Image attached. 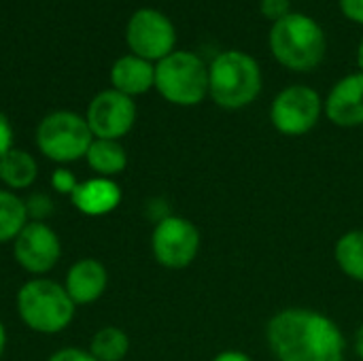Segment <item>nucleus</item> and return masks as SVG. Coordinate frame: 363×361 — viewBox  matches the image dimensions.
<instances>
[{
    "instance_id": "obj_1",
    "label": "nucleus",
    "mask_w": 363,
    "mask_h": 361,
    "mask_svg": "<svg viewBox=\"0 0 363 361\" xmlns=\"http://www.w3.org/2000/svg\"><path fill=\"white\" fill-rule=\"evenodd\" d=\"M268 347L277 361H345V334L328 315L291 306L266 326Z\"/></svg>"
},
{
    "instance_id": "obj_2",
    "label": "nucleus",
    "mask_w": 363,
    "mask_h": 361,
    "mask_svg": "<svg viewBox=\"0 0 363 361\" xmlns=\"http://www.w3.org/2000/svg\"><path fill=\"white\" fill-rule=\"evenodd\" d=\"M272 57L287 70L311 72L328 53V36L317 19L304 13H289L272 23L268 34Z\"/></svg>"
},
{
    "instance_id": "obj_3",
    "label": "nucleus",
    "mask_w": 363,
    "mask_h": 361,
    "mask_svg": "<svg viewBox=\"0 0 363 361\" xmlns=\"http://www.w3.org/2000/svg\"><path fill=\"white\" fill-rule=\"evenodd\" d=\"M264 87L259 62L240 49H228L215 55L208 66V96L225 111L251 106Z\"/></svg>"
},
{
    "instance_id": "obj_4",
    "label": "nucleus",
    "mask_w": 363,
    "mask_h": 361,
    "mask_svg": "<svg viewBox=\"0 0 363 361\" xmlns=\"http://www.w3.org/2000/svg\"><path fill=\"white\" fill-rule=\"evenodd\" d=\"M17 313L23 326L36 334H60L72 319L77 304L70 300L64 285L34 277L23 283L17 291Z\"/></svg>"
},
{
    "instance_id": "obj_5",
    "label": "nucleus",
    "mask_w": 363,
    "mask_h": 361,
    "mask_svg": "<svg viewBox=\"0 0 363 361\" xmlns=\"http://www.w3.org/2000/svg\"><path fill=\"white\" fill-rule=\"evenodd\" d=\"M155 89L174 106H198L208 98V66L185 49H174L155 64Z\"/></svg>"
},
{
    "instance_id": "obj_6",
    "label": "nucleus",
    "mask_w": 363,
    "mask_h": 361,
    "mask_svg": "<svg viewBox=\"0 0 363 361\" xmlns=\"http://www.w3.org/2000/svg\"><path fill=\"white\" fill-rule=\"evenodd\" d=\"M94 134L83 115L74 111H53L36 128L38 151L55 164H72L85 157Z\"/></svg>"
},
{
    "instance_id": "obj_7",
    "label": "nucleus",
    "mask_w": 363,
    "mask_h": 361,
    "mask_svg": "<svg viewBox=\"0 0 363 361\" xmlns=\"http://www.w3.org/2000/svg\"><path fill=\"white\" fill-rule=\"evenodd\" d=\"M323 115V100L311 85H287L270 104V123L283 136L308 134Z\"/></svg>"
},
{
    "instance_id": "obj_8",
    "label": "nucleus",
    "mask_w": 363,
    "mask_h": 361,
    "mask_svg": "<svg viewBox=\"0 0 363 361\" xmlns=\"http://www.w3.org/2000/svg\"><path fill=\"white\" fill-rule=\"evenodd\" d=\"M125 43L130 53L157 64L177 47V28L168 15L157 9L143 6L132 13L125 26Z\"/></svg>"
},
{
    "instance_id": "obj_9",
    "label": "nucleus",
    "mask_w": 363,
    "mask_h": 361,
    "mask_svg": "<svg viewBox=\"0 0 363 361\" xmlns=\"http://www.w3.org/2000/svg\"><path fill=\"white\" fill-rule=\"evenodd\" d=\"M200 230L194 221L168 215L162 217L151 234V251L160 266L168 270H183L194 264L200 251Z\"/></svg>"
},
{
    "instance_id": "obj_10",
    "label": "nucleus",
    "mask_w": 363,
    "mask_h": 361,
    "mask_svg": "<svg viewBox=\"0 0 363 361\" xmlns=\"http://www.w3.org/2000/svg\"><path fill=\"white\" fill-rule=\"evenodd\" d=\"M85 121H87L94 138L119 140L136 123L134 98H130L113 87L104 89L91 98L87 113H85Z\"/></svg>"
},
{
    "instance_id": "obj_11",
    "label": "nucleus",
    "mask_w": 363,
    "mask_h": 361,
    "mask_svg": "<svg viewBox=\"0 0 363 361\" xmlns=\"http://www.w3.org/2000/svg\"><path fill=\"white\" fill-rule=\"evenodd\" d=\"M13 257L26 272L43 277L53 270L62 257L60 236L45 221H28L13 240Z\"/></svg>"
},
{
    "instance_id": "obj_12",
    "label": "nucleus",
    "mask_w": 363,
    "mask_h": 361,
    "mask_svg": "<svg viewBox=\"0 0 363 361\" xmlns=\"http://www.w3.org/2000/svg\"><path fill=\"white\" fill-rule=\"evenodd\" d=\"M325 117L338 128L363 126V72H351L336 81L323 100Z\"/></svg>"
},
{
    "instance_id": "obj_13",
    "label": "nucleus",
    "mask_w": 363,
    "mask_h": 361,
    "mask_svg": "<svg viewBox=\"0 0 363 361\" xmlns=\"http://www.w3.org/2000/svg\"><path fill=\"white\" fill-rule=\"evenodd\" d=\"M106 285H108V272L104 264H100L94 257H83L74 262L64 281V287L77 306L94 304L96 300H100L102 294L106 291Z\"/></svg>"
},
{
    "instance_id": "obj_14",
    "label": "nucleus",
    "mask_w": 363,
    "mask_h": 361,
    "mask_svg": "<svg viewBox=\"0 0 363 361\" xmlns=\"http://www.w3.org/2000/svg\"><path fill=\"white\" fill-rule=\"evenodd\" d=\"M72 206L87 217H104L113 213L121 202V187L113 179L94 177L79 181L77 189L70 196Z\"/></svg>"
},
{
    "instance_id": "obj_15",
    "label": "nucleus",
    "mask_w": 363,
    "mask_h": 361,
    "mask_svg": "<svg viewBox=\"0 0 363 361\" xmlns=\"http://www.w3.org/2000/svg\"><path fill=\"white\" fill-rule=\"evenodd\" d=\"M111 87L136 98L155 87V64L134 53L121 55L111 66Z\"/></svg>"
},
{
    "instance_id": "obj_16",
    "label": "nucleus",
    "mask_w": 363,
    "mask_h": 361,
    "mask_svg": "<svg viewBox=\"0 0 363 361\" xmlns=\"http://www.w3.org/2000/svg\"><path fill=\"white\" fill-rule=\"evenodd\" d=\"M87 166L96 172V177L115 179L121 174L128 166V153L119 140L108 138H94L87 153H85Z\"/></svg>"
},
{
    "instance_id": "obj_17",
    "label": "nucleus",
    "mask_w": 363,
    "mask_h": 361,
    "mask_svg": "<svg viewBox=\"0 0 363 361\" xmlns=\"http://www.w3.org/2000/svg\"><path fill=\"white\" fill-rule=\"evenodd\" d=\"M38 177V164L26 149L13 147L2 160H0V183L4 189L17 191L28 189Z\"/></svg>"
},
{
    "instance_id": "obj_18",
    "label": "nucleus",
    "mask_w": 363,
    "mask_h": 361,
    "mask_svg": "<svg viewBox=\"0 0 363 361\" xmlns=\"http://www.w3.org/2000/svg\"><path fill=\"white\" fill-rule=\"evenodd\" d=\"M334 260L347 279L363 283V230H351L336 240Z\"/></svg>"
},
{
    "instance_id": "obj_19",
    "label": "nucleus",
    "mask_w": 363,
    "mask_h": 361,
    "mask_svg": "<svg viewBox=\"0 0 363 361\" xmlns=\"http://www.w3.org/2000/svg\"><path fill=\"white\" fill-rule=\"evenodd\" d=\"M28 221L26 200L11 189H0V245L13 243Z\"/></svg>"
},
{
    "instance_id": "obj_20",
    "label": "nucleus",
    "mask_w": 363,
    "mask_h": 361,
    "mask_svg": "<svg viewBox=\"0 0 363 361\" xmlns=\"http://www.w3.org/2000/svg\"><path fill=\"white\" fill-rule=\"evenodd\" d=\"M130 351V338L123 330L106 326L91 336L89 353L98 361H123Z\"/></svg>"
},
{
    "instance_id": "obj_21",
    "label": "nucleus",
    "mask_w": 363,
    "mask_h": 361,
    "mask_svg": "<svg viewBox=\"0 0 363 361\" xmlns=\"http://www.w3.org/2000/svg\"><path fill=\"white\" fill-rule=\"evenodd\" d=\"M26 209H28L30 221H43L47 215H51L53 202H51L45 194H34L32 198L26 200Z\"/></svg>"
},
{
    "instance_id": "obj_22",
    "label": "nucleus",
    "mask_w": 363,
    "mask_h": 361,
    "mask_svg": "<svg viewBox=\"0 0 363 361\" xmlns=\"http://www.w3.org/2000/svg\"><path fill=\"white\" fill-rule=\"evenodd\" d=\"M259 13L274 23L291 13V0H259Z\"/></svg>"
},
{
    "instance_id": "obj_23",
    "label": "nucleus",
    "mask_w": 363,
    "mask_h": 361,
    "mask_svg": "<svg viewBox=\"0 0 363 361\" xmlns=\"http://www.w3.org/2000/svg\"><path fill=\"white\" fill-rule=\"evenodd\" d=\"M79 181L77 177L68 170V168H55L53 174H51V187L57 191V194H66V196H72V191L77 189Z\"/></svg>"
},
{
    "instance_id": "obj_24",
    "label": "nucleus",
    "mask_w": 363,
    "mask_h": 361,
    "mask_svg": "<svg viewBox=\"0 0 363 361\" xmlns=\"http://www.w3.org/2000/svg\"><path fill=\"white\" fill-rule=\"evenodd\" d=\"M47 361H98L89 351H83V349H74V347H68V349H60L55 351Z\"/></svg>"
},
{
    "instance_id": "obj_25",
    "label": "nucleus",
    "mask_w": 363,
    "mask_h": 361,
    "mask_svg": "<svg viewBox=\"0 0 363 361\" xmlns=\"http://www.w3.org/2000/svg\"><path fill=\"white\" fill-rule=\"evenodd\" d=\"M338 6L349 21L363 26V0H338Z\"/></svg>"
},
{
    "instance_id": "obj_26",
    "label": "nucleus",
    "mask_w": 363,
    "mask_h": 361,
    "mask_svg": "<svg viewBox=\"0 0 363 361\" xmlns=\"http://www.w3.org/2000/svg\"><path fill=\"white\" fill-rule=\"evenodd\" d=\"M13 149V126L4 113H0V160Z\"/></svg>"
},
{
    "instance_id": "obj_27",
    "label": "nucleus",
    "mask_w": 363,
    "mask_h": 361,
    "mask_svg": "<svg viewBox=\"0 0 363 361\" xmlns=\"http://www.w3.org/2000/svg\"><path fill=\"white\" fill-rule=\"evenodd\" d=\"M211 361H253L251 355H247V353H242V351H221V353H217L215 357Z\"/></svg>"
},
{
    "instance_id": "obj_28",
    "label": "nucleus",
    "mask_w": 363,
    "mask_h": 361,
    "mask_svg": "<svg viewBox=\"0 0 363 361\" xmlns=\"http://www.w3.org/2000/svg\"><path fill=\"white\" fill-rule=\"evenodd\" d=\"M355 353L363 361V326L355 332Z\"/></svg>"
},
{
    "instance_id": "obj_29",
    "label": "nucleus",
    "mask_w": 363,
    "mask_h": 361,
    "mask_svg": "<svg viewBox=\"0 0 363 361\" xmlns=\"http://www.w3.org/2000/svg\"><path fill=\"white\" fill-rule=\"evenodd\" d=\"M4 349H6V330H4V326L0 321V360L4 355Z\"/></svg>"
},
{
    "instance_id": "obj_30",
    "label": "nucleus",
    "mask_w": 363,
    "mask_h": 361,
    "mask_svg": "<svg viewBox=\"0 0 363 361\" xmlns=\"http://www.w3.org/2000/svg\"><path fill=\"white\" fill-rule=\"evenodd\" d=\"M355 62H357V68H359V72H363V38H362V40H359V45H357Z\"/></svg>"
}]
</instances>
